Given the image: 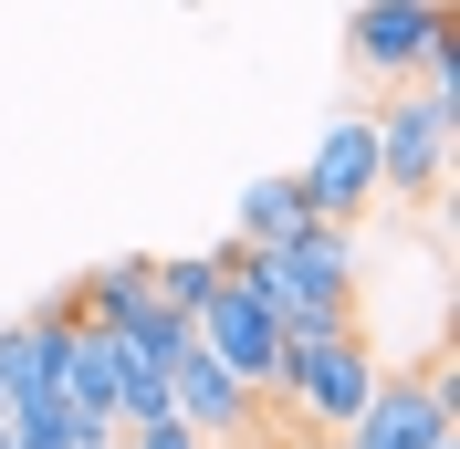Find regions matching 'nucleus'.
<instances>
[{
	"label": "nucleus",
	"instance_id": "1",
	"mask_svg": "<svg viewBox=\"0 0 460 449\" xmlns=\"http://www.w3.org/2000/svg\"><path fill=\"white\" fill-rule=\"evenodd\" d=\"M376 376H387V356H376L367 324H356V335H335V345H304V356H283V376H272V387H283L314 428H345V418L376 397Z\"/></svg>",
	"mask_w": 460,
	"mask_h": 449
},
{
	"label": "nucleus",
	"instance_id": "2",
	"mask_svg": "<svg viewBox=\"0 0 460 449\" xmlns=\"http://www.w3.org/2000/svg\"><path fill=\"white\" fill-rule=\"evenodd\" d=\"M460 146V94H398V105L376 115V189H439V168H450Z\"/></svg>",
	"mask_w": 460,
	"mask_h": 449
},
{
	"label": "nucleus",
	"instance_id": "3",
	"mask_svg": "<svg viewBox=\"0 0 460 449\" xmlns=\"http://www.w3.org/2000/svg\"><path fill=\"white\" fill-rule=\"evenodd\" d=\"M345 449H429V439H460L450 418V376H376V397L335 428Z\"/></svg>",
	"mask_w": 460,
	"mask_h": 449
},
{
	"label": "nucleus",
	"instance_id": "4",
	"mask_svg": "<svg viewBox=\"0 0 460 449\" xmlns=\"http://www.w3.org/2000/svg\"><path fill=\"white\" fill-rule=\"evenodd\" d=\"M189 335L209 345V365H220V376H230L241 397H261L272 376H283V335H272V313H261L252 293H241V282H220V293H209Z\"/></svg>",
	"mask_w": 460,
	"mask_h": 449
},
{
	"label": "nucleus",
	"instance_id": "5",
	"mask_svg": "<svg viewBox=\"0 0 460 449\" xmlns=\"http://www.w3.org/2000/svg\"><path fill=\"white\" fill-rule=\"evenodd\" d=\"M376 198V115H335L314 136V168H304V209L335 230H356V209Z\"/></svg>",
	"mask_w": 460,
	"mask_h": 449
},
{
	"label": "nucleus",
	"instance_id": "6",
	"mask_svg": "<svg viewBox=\"0 0 460 449\" xmlns=\"http://www.w3.org/2000/svg\"><path fill=\"white\" fill-rule=\"evenodd\" d=\"M450 31V0H367L356 22H345V53H356V74H419L429 63V42Z\"/></svg>",
	"mask_w": 460,
	"mask_h": 449
},
{
	"label": "nucleus",
	"instance_id": "7",
	"mask_svg": "<svg viewBox=\"0 0 460 449\" xmlns=\"http://www.w3.org/2000/svg\"><path fill=\"white\" fill-rule=\"evenodd\" d=\"M157 387H168V408L189 418V439H199V449H220V439H252V397L230 387L220 365H209V345H199V335H189L168 365H157Z\"/></svg>",
	"mask_w": 460,
	"mask_h": 449
},
{
	"label": "nucleus",
	"instance_id": "8",
	"mask_svg": "<svg viewBox=\"0 0 460 449\" xmlns=\"http://www.w3.org/2000/svg\"><path fill=\"white\" fill-rule=\"evenodd\" d=\"M304 220H314V209H304V178H252V189H241V251H272V241H293Z\"/></svg>",
	"mask_w": 460,
	"mask_h": 449
},
{
	"label": "nucleus",
	"instance_id": "9",
	"mask_svg": "<svg viewBox=\"0 0 460 449\" xmlns=\"http://www.w3.org/2000/svg\"><path fill=\"white\" fill-rule=\"evenodd\" d=\"M0 449H11V408H0Z\"/></svg>",
	"mask_w": 460,
	"mask_h": 449
},
{
	"label": "nucleus",
	"instance_id": "10",
	"mask_svg": "<svg viewBox=\"0 0 460 449\" xmlns=\"http://www.w3.org/2000/svg\"><path fill=\"white\" fill-rule=\"evenodd\" d=\"M429 449H460V439H429Z\"/></svg>",
	"mask_w": 460,
	"mask_h": 449
}]
</instances>
